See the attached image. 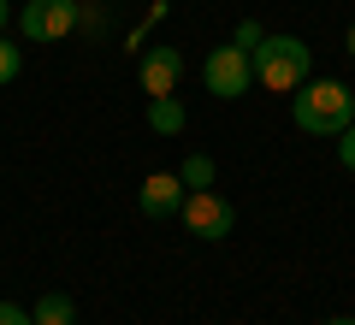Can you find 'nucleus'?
Masks as SVG:
<instances>
[{
  "mask_svg": "<svg viewBox=\"0 0 355 325\" xmlns=\"http://www.w3.org/2000/svg\"><path fill=\"white\" fill-rule=\"evenodd\" d=\"M291 118L308 137H343L355 125V89L338 83V77H308L291 95Z\"/></svg>",
  "mask_w": 355,
  "mask_h": 325,
  "instance_id": "f257e3e1",
  "label": "nucleus"
},
{
  "mask_svg": "<svg viewBox=\"0 0 355 325\" xmlns=\"http://www.w3.org/2000/svg\"><path fill=\"white\" fill-rule=\"evenodd\" d=\"M320 325H355V319H349V313H343V319H320Z\"/></svg>",
  "mask_w": 355,
  "mask_h": 325,
  "instance_id": "f3484780",
  "label": "nucleus"
},
{
  "mask_svg": "<svg viewBox=\"0 0 355 325\" xmlns=\"http://www.w3.org/2000/svg\"><path fill=\"white\" fill-rule=\"evenodd\" d=\"M184 195H190V189H184L178 172H148L142 189H137V201H142L148 219H178V213H184Z\"/></svg>",
  "mask_w": 355,
  "mask_h": 325,
  "instance_id": "423d86ee",
  "label": "nucleus"
},
{
  "mask_svg": "<svg viewBox=\"0 0 355 325\" xmlns=\"http://www.w3.org/2000/svg\"><path fill=\"white\" fill-rule=\"evenodd\" d=\"M0 325H36V319H30V308H18V301H0Z\"/></svg>",
  "mask_w": 355,
  "mask_h": 325,
  "instance_id": "ddd939ff",
  "label": "nucleus"
},
{
  "mask_svg": "<svg viewBox=\"0 0 355 325\" xmlns=\"http://www.w3.org/2000/svg\"><path fill=\"white\" fill-rule=\"evenodd\" d=\"M178 77H184V53L178 48H148L142 65H137L142 95H178Z\"/></svg>",
  "mask_w": 355,
  "mask_h": 325,
  "instance_id": "0eeeda50",
  "label": "nucleus"
},
{
  "mask_svg": "<svg viewBox=\"0 0 355 325\" xmlns=\"http://www.w3.org/2000/svg\"><path fill=\"white\" fill-rule=\"evenodd\" d=\"M178 219H184V231H190V237H202V243H225L231 231H237V207H231L219 189H190Z\"/></svg>",
  "mask_w": 355,
  "mask_h": 325,
  "instance_id": "20e7f679",
  "label": "nucleus"
},
{
  "mask_svg": "<svg viewBox=\"0 0 355 325\" xmlns=\"http://www.w3.org/2000/svg\"><path fill=\"white\" fill-rule=\"evenodd\" d=\"M249 60H254V83L272 89V95H296V89L314 77V48H308L302 36H272V30H266Z\"/></svg>",
  "mask_w": 355,
  "mask_h": 325,
  "instance_id": "f03ea898",
  "label": "nucleus"
},
{
  "mask_svg": "<svg viewBox=\"0 0 355 325\" xmlns=\"http://www.w3.org/2000/svg\"><path fill=\"white\" fill-rule=\"evenodd\" d=\"M36 325H77V301L65 296V290H48V296L36 301V313H30Z\"/></svg>",
  "mask_w": 355,
  "mask_h": 325,
  "instance_id": "1a4fd4ad",
  "label": "nucleus"
},
{
  "mask_svg": "<svg viewBox=\"0 0 355 325\" xmlns=\"http://www.w3.org/2000/svg\"><path fill=\"white\" fill-rule=\"evenodd\" d=\"M261 36H266V30H261V24H254V18H243V24H237V30H231V42H237V48H249V53H254V48H261Z\"/></svg>",
  "mask_w": 355,
  "mask_h": 325,
  "instance_id": "f8f14e48",
  "label": "nucleus"
},
{
  "mask_svg": "<svg viewBox=\"0 0 355 325\" xmlns=\"http://www.w3.org/2000/svg\"><path fill=\"white\" fill-rule=\"evenodd\" d=\"M178 177H184V189H214V160H207V154H190V160L178 166Z\"/></svg>",
  "mask_w": 355,
  "mask_h": 325,
  "instance_id": "9d476101",
  "label": "nucleus"
},
{
  "mask_svg": "<svg viewBox=\"0 0 355 325\" xmlns=\"http://www.w3.org/2000/svg\"><path fill=\"white\" fill-rule=\"evenodd\" d=\"M343 53H349V60H355V24L343 30Z\"/></svg>",
  "mask_w": 355,
  "mask_h": 325,
  "instance_id": "dca6fc26",
  "label": "nucleus"
},
{
  "mask_svg": "<svg viewBox=\"0 0 355 325\" xmlns=\"http://www.w3.org/2000/svg\"><path fill=\"white\" fill-rule=\"evenodd\" d=\"M338 160H343V166H349V172H355V125H349V130H343V137H338Z\"/></svg>",
  "mask_w": 355,
  "mask_h": 325,
  "instance_id": "4468645a",
  "label": "nucleus"
},
{
  "mask_svg": "<svg viewBox=\"0 0 355 325\" xmlns=\"http://www.w3.org/2000/svg\"><path fill=\"white\" fill-rule=\"evenodd\" d=\"M6 24H12V0H0V36H6Z\"/></svg>",
  "mask_w": 355,
  "mask_h": 325,
  "instance_id": "2eb2a0df",
  "label": "nucleus"
},
{
  "mask_svg": "<svg viewBox=\"0 0 355 325\" xmlns=\"http://www.w3.org/2000/svg\"><path fill=\"white\" fill-rule=\"evenodd\" d=\"M18 71H24V48L0 36V89H6V83H18Z\"/></svg>",
  "mask_w": 355,
  "mask_h": 325,
  "instance_id": "9b49d317",
  "label": "nucleus"
},
{
  "mask_svg": "<svg viewBox=\"0 0 355 325\" xmlns=\"http://www.w3.org/2000/svg\"><path fill=\"white\" fill-rule=\"evenodd\" d=\"M83 18V0H24L18 6V30L30 42H65Z\"/></svg>",
  "mask_w": 355,
  "mask_h": 325,
  "instance_id": "39448f33",
  "label": "nucleus"
},
{
  "mask_svg": "<svg viewBox=\"0 0 355 325\" xmlns=\"http://www.w3.org/2000/svg\"><path fill=\"white\" fill-rule=\"evenodd\" d=\"M202 83H207V95H219V100L249 95V89H254V60H249V48H237V42L214 48V53L202 60Z\"/></svg>",
  "mask_w": 355,
  "mask_h": 325,
  "instance_id": "7ed1b4c3",
  "label": "nucleus"
},
{
  "mask_svg": "<svg viewBox=\"0 0 355 325\" xmlns=\"http://www.w3.org/2000/svg\"><path fill=\"white\" fill-rule=\"evenodd\" d=\"M184 125H190V107L178 95H148V130L154 137H178Z\"/></svg>",
  "mask_w": 355,
  "mask_h": 325,
  "instance_id": "6e6552de",
  "label": "nucleus"
}]
</instances>
